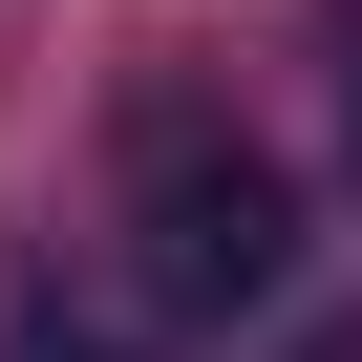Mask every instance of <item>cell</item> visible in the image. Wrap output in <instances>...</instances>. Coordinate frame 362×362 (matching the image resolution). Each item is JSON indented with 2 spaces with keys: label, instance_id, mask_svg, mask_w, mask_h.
<instances>
[{
  "label": "cell",
  "instance_id": "6da1fadb",
  "mask_svg": "<svg viewBox=\"0 0 362 362\" xmlns=\"http://www.w3.org/2000/svg\"><path fill=\"white\" fill-rule=\"evenodd\" d=\"M128 256H149V298H192V320H235V298H277L298 277V192L256 149H214V128H170L149 170H128Z\"/></svg>",
  "mask_w": 362,
  "mask_h": 362
},
{
  "label": "cell",
  "instance_id": "7a4b0ae2",
  "mask_svg": "<svg viewBox=\"0 0 362 362\" xmlns=\"http://www.w3.org/2000/svg\"><path fill=\"white\" fill-rule=\"evenodd\" d=\"M0 362H128V341H86V320H22V341H0Z\"/></svg>",
  "mask_w": 362,
  "mask_h": 362
},
{
  "label": "cell",
  "instance_id": "3957f363",
  "mask_svg": "<svg viewBox=\"0 0 362 362\" xmlns=\"http://www.w3.org/2000/svg\"><path fill=\"white\" fill-rule=\"evenodd\" d=\"M341 128H362V43H341Z\"/></svg>",
  "mask_w": 362,
  "mask_h": 362
}]
</instances>
